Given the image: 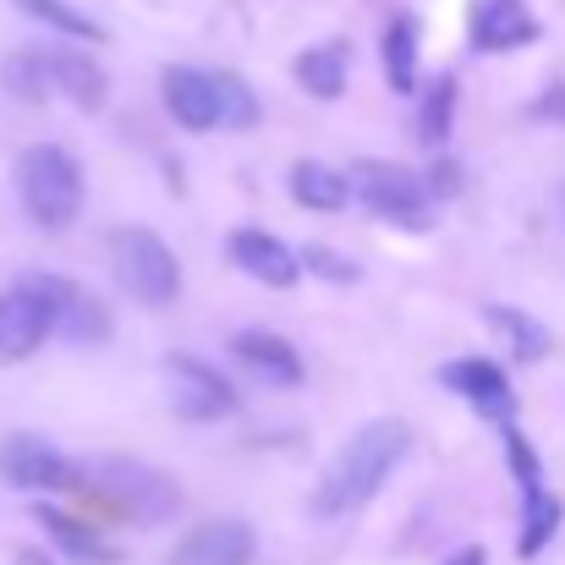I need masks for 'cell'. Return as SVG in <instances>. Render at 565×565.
I'll return each mask as SVG.
<instances>
[{
  "mask_svg": "<svg viewBox=\"0 0 565 565\" xmlns=\"http://www.w3.org/2000/svg\"><path fill=\"white\" fill-rule=\"evenodd\" d=\"M406 450H412V428L401 417H369L330 456V467L319 472V483H313V516L330 522V516L363 511L379 489L390 483V472L406 461Z\"/></svg>",
  "mask_w": 565,
  "mask_h": 565,
  "instance_id": "cell-1",
  "label": "cell"
},
{
  "mask_svg": "<svg viewBox=\"0 0 565 565\" xmlns=\"http://www.w3.org/2000/svg\"><path fill=\"white\" fill-rule=\"evenodd\" d=\"M72 297H77V286L61 280V275H44V269H33L11 291H0V363L33 358L55 335V324L72 308Z\"/></svg>",
  "mask_w": 565,
  "mask_h": 565,
  "instance_id": "cell-2",
  "label": "cell"
},
{
  "mask_svg": "<svg viewBox=\"0 0 565 565\" xmlns=\"http://www.w3.org/2000/svg\"><path fill=\"white\" fill-rule=\"evenodd\" d=\"M17 198L33 225L66 231L83 214V166L61 143H33L17 154Z\"/></svg>",
  "mask_w": 565,
  "mask_h": 565,
  "instance_id": "cell-3",
  "label": "cell"
},
{
  "mask_svg": "<svg viewBox=\"0 0 565 565\" xmlns=\"http://www.w3.org/2000/svg\"><path fill=\"white\" fill-rule=\"evenodd\" d=\"M110 269H116V286L143 308H171L182 297V264H177L171 242L149 225L110 231Z\"/></svg>",
  "mask_w": 565,
  "mask_h": 565,
  "instance_id": "cell-4",
  "label": "cell"
},
{
  "mask_svg": "<svg viewBox=\"0 0 565 565\" xmlns=\"http://www.w3.org/2000/svg\"><path fill=\"white\" fill-rule=\"evenodd\" d=\"M352 192H358V203H369V214L374 220H390V225H406V231H417V225H428L434 220V192L428 182H417L412 171H401V166H379V160H363L352 177Z\"/></svg>",
  "mask_w": 565,
  "mask_h": 565,
  "instance_id": "cell-5",
  "label": "cell"
},
{
  "mask_svg": "<svg viewBox=\"0 0 565 565\" xmlns=\"http://www.w3.org/2000/svg\"><path fill=\"white\" fill-rule=\"evenodd\" d=\"M166 384H171L177 417H188V423H220V417H231L242 406L236 384L220 369H209L203 358H192V352H171L166 358Z\"/></svg>",
  "mask_w": 565,
  "mask_h": 565,
  "instance_id": "cell-6",
  "label": "cell"
},
{
  "mask_svg": "<svg viewBox=\"0 0 565 565\" xmlns=\"http://www.w3.org/2000/svg\"><path fill=\"white\" fill-rule=\"evenodd\" d=\"M99 483L116 494V505L138 511V522H166L177 505H182V489L154 472V467H138V461H105L99 467Z\"/></svg>",
  "mask_w": 565,
  "mask_h": 565,
  "instance_id": "cell-7",
  "label": "cell"
},
{
  "mask_svg": "<svg viewBox=\"0 0 565 565\" xmlns=\"http://www.w3.org/2000/svg\"><path fill=\"white\" fill-rule=\"evenodd\" d=\"M225 253H231V264H236L242 275H253V280H264V286H275V291H291L297 275H302V258H297L275 231H258V225H236V231L225 236Z\"/></svg>",
  "mask_w": 565,
  "mask_h": 565,
  "instance_id": "cell-8",
  "label": "cell"
},
{
  "mask_svg": "<svg viewBox=\"0 0 565 565\" xmlns=\"http://www.w3.org/2000/svg\"><path fill=\"white\" fill-rule=\"evenodd\" d=\"M0 478L11 489H72L77 483L72 461L55 445H44L39 434H11L0 445Z\"/></svg>",
  "mask_w": 565,
  "mask_h": 565,
  "instance_id": "cell-9",
  "label": "cell"
},
{
  "mask_svg": "<svg viewBox=\"0 0 565 565\" xmlns=\"http://www.w3.org/2000/svg\"><path fill=\"white\" fill-rule=\"evenodd\" d=\"M253 555H258V533L247 522L214 516V522H198L177 544L171 565H253Z\"/></svg>",
  "mask_w": 565,
  "mask_h": 565,
  "instance_id": "cell-10",
  "label": "cell"
},
{
  "mask_svg": "<svg viewBox=\"0 0 565 565\" xmlns=\"http://www.w3.org/2000/svg\"><path fill=\"white\" fill-rule=\"evenodd\" d=\"M439 379H445V390L467 395L483 417H494V423H511L516 417V390H511V379H505L500 363H489V358H456V363L439 369Z\"/></svg>",
  "mask_w": 565,
  "mask_h": 565,
  "instance_id": "cell-11",
  "label": "cell"
},
{
  "mask_svg": "<svg viewBox=\"0 0 565 565\" xmlns=\"http://www.w3.org/2000/svg\"><path fill=\"white\" fill-rule=\"evenodd\" d=\"M160 94H166V110H171V121H177L182 132H214V127H220L214 72H198V66H166Z\"/></svg>",
  "mask_w": 565,
  "mask_h": 565,
  "instance_id": "cell-12",
  "label": "cell"
},
{
  "mask_svg": "<svg viewBox=\"0 0 565 565\" xmlns=\"http://www.w3.org/2000/svg\"><path fill=\"white\" fill-rule=\"evenodd\" d=\"M539 39V17L522 0H478L472 6V44L483 55H505Z\"/></svg>",
  "mask_w": 565,
  "mask_h": 565,
  "instance_id": "cell-13",
  "label": "cell"
},
{
  "mask_svg": "<svg viewBox=\"0 0 565 565\" xmlns=\"http://www.w3.org/2000/svg\"><path fill=\"white\" fill-rule=\"evenodd\" d=\"M231 358H236L253 379L275 384V390L302 384V358H297V347H291L286 335H275V330H242V335L231 341Z\"/></svg>",
  "mask_w": 565,
  "mask_h": 565,
  "instance_id": "cell-14",
  "label": "cell"
},
{
  "mask_svg": "<svg viewBox=\"0 0 565 565\" xmlns=\"http://www.w3.org/2000/svg\"><path fill=\"white\" fill-rule=\"evenodd\" d=\"M347 66H352V44H347V39L308 44V50L291 61L297 83H302L313 99H341V94H347Z\"/></svg>",
  "mask_w": 565,
  "mask_h": 565,
  "instance_id": "cell-15",
  "label": "cell"
},
{
  "mask_svg": "<svg viewBox=\"0 0 565 565\" xmlns=\"http://www.w3.org/2000/svg\"><path fill=\"white\" fill-rule=\"evenodd\" d=\"M44 72H50V94H72V105L99 110L105 105V72L77 55V50H44Z\"/></svg>",
  "mask_w": 565,
  "mask_h": 565,
  "instance_id": "cell-16",
  "label": "cell"
},
{
  "mask_svg": "<svg viewBox=\"0 0 565 565\" xmlns=\"http://www.w3.org/2000/svg\"><path fill=\"white\" fill-rule=\"evenodd\" d=\"M291 198H297L302 209H313V214H335V209L352 203V182H347L335 166H324V160H302V166L291 171Z\"/></svg>",
  "mask_w": 565,
  "mask_h": 565,
  "instance_id": "cell-17",
  "label": "cell"
},
{
  "mask_svg": "<svg viewBox=\"0 0 565 565\" xmlns=\"http://www.w3.org/2000/svg\"><path fill=\"white\" fill-rule=\"evenodd\" d=\"M489 324L500 330V341L511 347L516 363H544V358L555 352V335H550L533 313H522V308H500V302H494V308H489Z\"/></svg>",
  "mask_w": 565,
  "mask_h": 565,
  "instance_id": "cell-18",
  "label": "cell"
},
{
  "mask_svg": "<svg viewBox=\"0 0 565 565\" xmlns=\"http://www.w3.org/2000/svg\"><path fill=\"white\" fill-rule=\"evenodd\" d=\"M565 522V505L555 500V494H544V483L539 489H522V561H539L544 555V544L561 533Z\"/></svg>",
  "mask_w": 565,
  "mask_h": 565,
  "instance_id": "cell-19",
  "label": "cell"
},
{
  "mask_svg": "<svg viewBox=\"0 0 565 565\" xmlns=\"http://www.w3.org/2000/svg\"><path fill=\"white\" fill-rule=\"evenodd\" d=\"M384 72H390V88L395 94H412L417 88V22L406 11L384 28Z\"/></svg>",
  "mask_w": 565,
  "mask_h": 565,
  "instance_id": "cell-20",
  "label": "cell"
},
{
  "mask_svg": "<svg viewBox=\"0 0 565 565\" xmlns=\"http://www.w3.org/2000/svg\"><path fill=\"white\" fill-rule=\"evenodd\" d=\"M39 522H44V533L61 544V550H72L77 561H94V565H110L116 555L105 550V539H94L83 522H72V516H61L55 505H39Z\"/></svg>",
  "mask_w": 565,
  "mask_h": 565,
  "instance_id": "cell-21",
  "label": "cell"
},
{
  "mask_svg": "<svg viewBox=\"0 0 565 565\" xmlns=\"http://www.w3.org/2000/svg\"><path fill=\"white\" fill-rule=\"evenodd\" d=\"M450 127H456V77H439V83L428 88V99H423V116H417V138L439 149V143L450 138Z\"/></svg>",
  "mask_w": 565,
  "mask_h": 565,
  "instance_id": "cell-22",
  "label": "cell"
},
{
  "mask_svg": "<svg viewBox=\"0 0 565 565\" xmlns=\"http://www.w3.org/2000/svg\"><path fill=\"white\" fill-rule=\"evenodd\" d=\"M6 88L17 94V99H50V72H44V50L33 44V50H17L11 61H6Z\"/></svg>",
  "mask_w": 565,
  "mask_h": 565,
  "instance_id": "cell-23",
  "label": "cell"
},
{
  "mask_svg": "<svg viewBox=\"0 0 565 565\" xmlns=\"http://www.w3.org/2000/svg\"><path fill=\"white\" fill-rule=\"evenodd\" d=\"M28 17H39V22H50V28H61V33H72V39H88V44H99L105 39V28L94 22V17H83V11H72L66 0H17Z\"/></svg>",
  "mask_w": 565,
  "mask_h": 565,
  "instance_id": "cell-24",
  "label": "cell"
},
{
  "mask_svg": "<svg viewBox=\"0 0 565 565\" xmlns=\"http://www.w3.org/2000/svg\"><path fill=\"white\" fill-rule=\"evenodd\" d=\"M214 94H220V127H253L258 121V94L242 77L214 72Z\"/></svg>",
  "mask_w": 565,
  "mask_h": 565,
  "instance_id": "cell-25",
  "label": "cell"
},
{
  "mask_svg": "<svg viewBox=\"0 0 565 565\" xmlns=\"http://www.w3.org/2000/svg\"><path fill=\"white\" fill-rule=\"evenodd\" d=\"M302 264H308L319 280H335V286H358V280H363V269H358L352 258L330 253L324 242H308V247H302Z\"/></svg>",
  "mask_w": 565,
  "mask_h": 565,
  "instance_id": "cell-26",
  "label": "cell"
},
{
  "mask_svg": "<svg viewBox=\"0 0 565 565\" xmlns=\"http://www.w3.org/2000/svg\"><path fill=\"white\" fill-rule=\"evenodd\" d=\"M500 434H505V456H511V472H516V483H522V489H539V456H533V445L522 439V428L500 423Z\"/></svg>",
  "mask_w": 565,
  "mask_h": 565,
  "instance_id": "cell-27",
  "label": "cell"
},
{
  "mask_svg": "<svg viewBox=\"0 0 565 565\" xmlns=\"http://www.w3.org/2000/svg\"><path fill=\"white\" fill-rule=\"evenodd\" d=\"M445 565H489V555H483V550L472 544V550H461V555H450V561H445Z\"/></svg>",
  "mask_w": 565,
  "mask_h": 565,
  "instance_id": "cell-28",
  "label": "cell"
},
{
  "mask_svg": "<svg viewBox=\"0 0 565 565\" xmlns=\"http://www.w3.org/2000/svg\"><path fill=\"white\" fill-rule=\"evenodd\" d=\"M17 565H50V561H44V555H22Z\"/></svg>",
  "mask_w": 565,
  "mask_h": 565,
  "instance_id": "cell-29",
  "label": "cell"
}]
</instances>
